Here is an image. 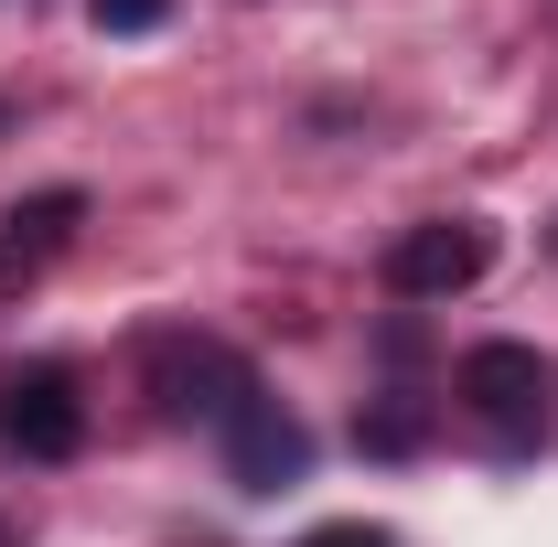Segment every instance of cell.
<instances>
[{"mask_svg": "<svg viewBox=\"0 0 558 547\" xmlns=\"http://www.w3.org/2000/svg\"><path fill=\"white\" fill-rule=\"evenodd\" d=\"M451 398H462V418L484 429L494 451H537L558 429V365L537 343H473L451 365Z\"/></svg>", "mask_w": 558, "mask_h": 547, "instance_id": "cell-1", "label": "cell"}, {"mask_svg": "<svg viewBox=\"0 0 558 547\" xmlns=\"http://www.w3.org/2000/svg\"><path fill=\"white\" fill-rule=\"evenodd\" d=\"M484 269H494V226L484 215H429V226H409V236L387 247V290H398V301H462Z\"/></svg>", "mask_w": 558, "mask_h": 547, "instance_id": "cell-2", "label": "cell"}, {"mask_svg": "<svg viewBox=\"0 0 558 547\" xmlns=\"http://www.w3.org/2000/svg\"><path fill=\"white\" fill-rule=\"evenodd\" d=\"M150 398L172 418H226L258 398V376H247V354H226V343H205V333H161L150 343Z\"/></svg>", "mask_w": 558, "mask_h": 547, "instance_id": "cell-3", "label": "cell"}, {"mask_svg": "<svg viewBox=\"0 0 558 547\" xmlns=\"http://www.w3.org/2000/svg\"><path fill=\"white\" fill-rule=\"evenodd\" d=\"M0 440H11L22 462H75V451H86V398H75L65 365L0 376Z\"/></svg>", "mask_w": 558, "mask_h": 547, "instance_id": "cell-4", "label": "cell"}, {"mask_svg": "<svg viewBox=\"0 0 558 547\" xmlns=\"http://www.w3.org/2000/svg\"><path fill=\"white\" fill-rule=\"evenodd\" d=\"M301 473H312V429L279 409V398H247V409L226 418V483L236 494H290Z\"/></svg>", "mask_w": 558, "mask_h": 547, "instance_id": "cell-5", "label": "cell"}, {"mask_svg": "<svg viewBox=\"0 0 558 547\" xmlns=\"http://www.w3.org/2000/svg\"><path fill=\"white\" fill-rule=\"evenodd\" d=\"M75 215H86V194H75V183H54V194H33V205H11V215H0V290L44 269V258H54V247L75 236Z\"/></svg>", "mask_w": 558, "mask_h": 547, "instance_id": "cell-6", "label": "cell"}, {"mask_svg": "<svg viewBox=\"0 0 558 547\" xmlns=\"http://www.w3.org/2000/svg\"><path fill=\"white\" fill-rule=\"evenodd\" d=\"M354 440L398 462V451H418V440H429V409H418V398H387V409H365V418H354Z\"/></svg>", "mask_w": 558, "mask_h": 547, "instance_id": "cell-7", "label": "cell"}, {"mask_svg": "<svg viewBox=\"0 0 558 547\" xmlns=\"http://www.w3.org/2000/svg\"><path fill=\"white\" fill-rule=\"evenodd\" d=\"M86 22H97V33H161L172 0H86Z\"/></svg>", "mask_w": 558, "mask_h": 547, "instance_id": "cell-8", "label": "cell"}, {"mask_svg": "<svg viewBox=\"0 0 558 547\" xmlns=\"http://www.w3.org/2000/svg\"><path fill=\"white\" fill-rule=\"evenodd\" d=\"M301 547H398V537H387V526H312Z\"/></svg>", "mask_w": 558, "mask_h": 547, "instance_id": "cell-9", "label": "cell"}, {"mask_svg": "<svg viewBox=\"0 0 558 547\" xmlns=\"http://www.w3.org/2000/svg\"><path fill=\"white\" fill-rule=\"evenodd\" d=\"M0 547H11V537H0Z\"/></svg>", "mask_w": 558, "mask_h": 547, "instance_id": "cell-10", "label": "cell"}]
</instances>
